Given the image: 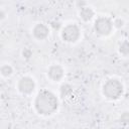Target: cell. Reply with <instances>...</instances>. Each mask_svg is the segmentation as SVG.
Returning a JSON list of instances; mask_svg holds the SVG:
<instances>
[{
    "mask_svg": "<svg viewBox=\"0 0 129 129\" xmlns=\"http://www.w3.org/2000/svg\"><path fill=\"white\" fill-rule=\"evenodd\" d=\"M35 108L42 115H50L57 109V99L51 92L42 91L35 99Z\"/></svg>",
    "mask_w": 129,
    "mask_h": 129,
    "instance_id": "1",
    "label": "cell"
},
{
    "mask_svg": "<svg viewBox=\"0 0 129 129\" xmlns=\"http://www.w3.org/2000/svg\"><path fill=\"white\" fill-rule=\"evenodd\" d=\"M103 93L107 98L116 100L122 95L123 86L118 80H115V79L109 80L105 83L103 87Z\"/></svg>",
    "mask_w": 129,
    "mask_h": 129,
    "instance_id": "2",
    "label": "cell"
},
{
    "mask_svg": "<svg viewBox=\"0 0 129 129\" xmlns=\"http://www.w3.org/2000/svg\"><path fill=\"white\" fill-rule=\"evenodd\" d=\"M112 22L106 17H100L95 21V30L101 35H108L112 30Z\"/></svg>",
    "mask_w": 129,
    "mask_h": 129,
    "instance_id": "3",
    "label": "cell"
},
{
    "mask_svg": "<svg viewBox=\"0 0 129 129\" xmlns=\"http://www.w3.org/2000/svg\"><path fill=\"white\" fill-rule=\"evenodd\" d=\"M61 36H62L63 40H66L68 42H75L76 40H78V38L80 36V29L77 25L70 24V25L66 26L64 29L62 30Z\"/></svg>",
    "mask_w": 129,
    "mask_h": 129,
    "instance_id": "4",
    "label": "cell"
},
{
    "mask_svg": "<svg viewBox=\"0 0 129 129\" xmlns=\"http://www.w3.org/2000/svg\"><path fill=\"white\" fill-rule=\"evenodd\" d=\"M34 87H35V84H34L33 80L29 77L22 78L18 83L19 91L21 93H24V94H30L34 90Z\"/></svg>",
    "mask_w": 129,
    "mask_h": 129,
    "instance_id": "5",
    "label": "cell"
},
{
    "mask_svg": "<svg viewBox=\"0 0 129 129\" xmlns=\"http://www.w3.org/2000/svg\"><path fill=\"white\" fill-rule=\"evenodd\" d=\"M33 35L37 39H44L48 35V28L44 24H37L33 28Z\"/></svg>",
    "mask_w": 129,
    "mask_h": 129,
    "instance_id": "6",
    "label": "cell"
},
{
    "mask_svg": "<svg viewBox=\"0 0 129 129\" xmlns=\"http://www.w3.org/2000/svg\"><path fill=\"white\" fill-rule=\"evenodd\" d=\"M48 76L51 80L57 82V81L61 80V78L63 76V71H62L61 67H59V66H51L48 70Z\"/></svg>",
    "mask_w": 129,
    "mask_h": 129,
    "instance_id": "7",
    "label": "cell"
},
{
    "mask_svg": "<svg viewBox=\"0 0 129 129\" xmlns=\"http://www.w3.org/2000/svg\"><path fill=\"white\" fill-rule=\"evenodd\" d=\"M80 15H81V17H82L85 21H88V20L92 19V17L94 16V11H93L90 7H83V8L81 9Z\"/></svg>",
    "mask_w": 129,
    "mask_h": 129,
    "instance_id": "8",
    "label": "cell"
},
{
    "mask_svg": "<svg viewBox=\"0 0 129 129\" xmlns=\"http://www.w3.org/2000/svg\"><path fill=\"white\" fill-rule=\"evenodd\" d=\"M120 52L123 55H129V42L124 41L120 45Z\"/></svg>",
    "mask_w": 129,
    "mask_h": 129,
    "instance_id": "9",
    "label": "cell"
},
{
    "mask_svg": "<svg viewBox=\"0 0 129 129\" xmlns=\"http://www.w3.org/2000/svg\"><path fill=\"white\" fill-rule=\"evenodd\" d=\"M1 73H2L3 76L7 77V76L11 75V73H12V68H11L10 66H8V64H5V66H3V67L1 68Z\"/></svg>",
    "mask_w": 129,
    "mask_h": 129,
    "instance_id": "10",
    "label": "cell"
},
{
    "mask_svg": "<svg viewBox=\"0 0 129 129\" xmlns=\"http://www.w3.org/2000/svg\"><path fill=\"white\" fill-rule=\"evenodd\" d=\"M120 122L121 123H123V124H129V112L128 111H126V112H124L122 115H121V117H120Z\"/></svg>",
    "mask_w": 129,
    "mask_h": 129,
    "instance_id": "11",
    "label": "cell"
},
{
    "mask_svg": "<svg viewBox=\"0 0 129 129\" xmlns=\"http://www.w3.org/2000/svg\"><path fill=\"white\" fill-rule=\"evenodd\" d=\"M23 55H24L25 57H27V58H28V57L31 55V51H30L29 49H25V50L23 51Z\"/></svg>",
    "mask_w": 129,
    "mask_h": 129,
    "instance_id": "12",
    "label": "cell"
}]
</instances>
